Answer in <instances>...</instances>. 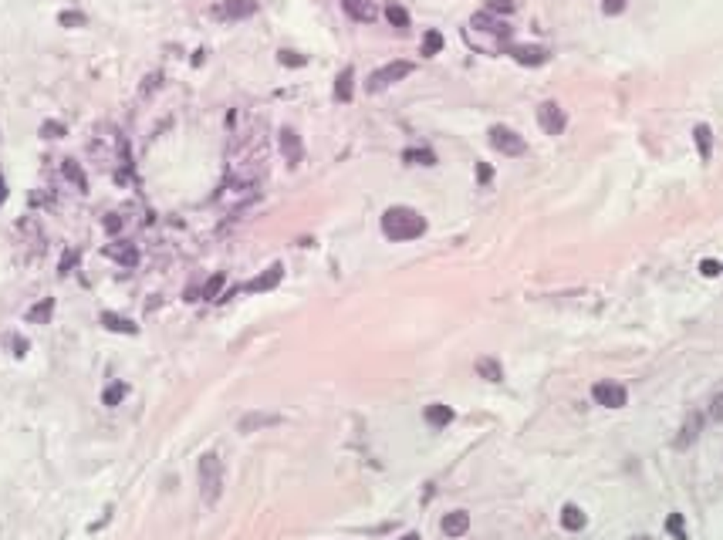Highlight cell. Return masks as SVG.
Wrapping results in <instances>:
<instances>
[{
  "instance_id": "16",
  "label": "cell",
  "mask_w": 723,
  "mask_h": 540,
  "mask_svg": "<svg viewBox=\"0 0 723 540\" xmlns=\"http://www.w3.org/2000/svg\"><path fill=\"white\" fill-rule=\"evenodd\" d=\"M426 422H430L433 429H443V426L453 422V409H449V405H440V402H433V405H426Z\"/></svg>"
},
{
  "instance_id": "43",
  "label": "cell",
  "mask_w": 723,
  "mask_h": 540,
  "mask_svg": "<svg viewBox=\"0 0 723 540\" xmlns=\"http://www.w3.org/2000/svg\"><path fill=\"white\" fill-rule=\"evenodd\" d=\"M635 540H646V537H635Z\"/></svg>"
},
{
  "instance_id": "12",
  "label": "cell",
  "mask_w": 723,
  "mask_h": 540,
  "mask_svg": "<svg viewBox=\"0 0 723 540\" xmlns=\"http://www.w3.org/2000/svg\"><path fill=\"white\" fill-rule=\"evenodd\" d=\"M105 257H112V260H119L122 267H136L139 263V250H136V244H108L105 247Z\"/></svg>"
},
{
  "instance_id": "21",
  "label": "cell",
  "mask_w": 723,
  "mask_h": 540,
  "mask_svg": "<svg viewBox=\"0 0 723 540\" xmlns=\"http://www.w3.org/2000/svg\"><path fill=\"white\" fill-rule=\"evenodd\" d=\"M385 20H389L392 28L406 31V28H409V11H406V7H399V4H389V7H385Z\"/></svg>"
},
{
  "instance_id": "8",
  "label": "cell",
  "mask_w": 723,
  "mask_h": 540,
  "mask_svg": "<svg viewBox=\"0 0 723 540\" xmlns=\"http://www.w3.org/2000/svg\"><path fill=\"white\" fill-rule=\"evenodd\" d=\"M281 155L288 159V166H298L301 159H305V145H301V136L294 132V128H281Z\"/></svg>"
},
{
  "instance_id": "30",
  "label": "cell",
  "mask_w": 723,
  "mask_h": 540,
  "mask_svg": "<svg viewBox=\"0 0 723 540\" xmlns=\"http://www.w3.org/2000/svg\"><path fill=\"white\" fill-rule=\"evenodd\" d=\"M51 308H54V301H51V297H45V301H41L37 308L28 311V318H31V321H37V324H45L47 314H51Z\"/></svg>"
},
{
  "instance_id": "40",
  "label": "cell",
  "mask_w": 723,
  "mask_h": 540,
  "mask_svg": "<svg viewBox=\"0 0 723 540\" xmlns=\"http://www.w3.org/2000/svg\"><path fill=\"white\" fill-rule=\"evenodd\" d=\"M71 267H75V250H68V253L61 257V274H68Z\"/></svg>"
},
{
  "instance_id": "38",
  "label": "cell",
  "mask_w": 723,
  "mask_h": 540,
  "mask_svg": "<svg viewBox=\"0 0 723 540\" xmlns=\"http://www.w3.org/2000/svg\"><path fill=\"white\" fill-rule=\"evenodd\" d=\"M710 412H713V419H717V422H723V395H717V399H713V409H710Z\"/></svg>"
},
{
  "instance_id": "33",
  "label": "cell",
  "mask_w": 723,
  "mask_h": 540,
  "mask_svg": "<svg viewBox=\"0 0 723 540\" xmlns=\"http://www.w3.org/2000/svg\"><path fill=\"white\" fill-rule=\"evenodd\" d=\"M41 136H45V139H61L64 125L61 122H45V125H41Z\"/></svg>"
},
{
  "instance_id": "3",
  "label": "cell",
  "mask_w": 723,
  "mask_h": 540,
  "mask_svg": "<svg viewBox=\"0 0 723 540\" xmlns=\"http://www.w3.org/2000/svg\"><path fill=\"white\" fill-rule=\"evenodd\" d=\"M413 75V61H389L382 64L379 71H372L369 81H365V88L369 92H382V88H389V85H396V81H402V78Z\"/></svg>"
},
{
  "instance_id": "20",
  "label": "cell",
  "mask_w": 723,
  "mask_h": 540,
  "mask_svg": "<svg viewBox=\"0 0 723 540\" xmlns=\"http://www.w3.org/2000/svg\"><path fill=\"white\" fill-rule=\"evenodd\" d=\"M102 324H105L108 331H119V335H136V324L129 321V318H122V314H102Z\"/></svg>"
},
{
  "instance_id": "17",
  "label": "cell",
  "mask_w": 723,
  "mask_h": 540,
  "mask_svg": "<svg viewBox=\"0 0 723 540\" xmlns=\"http://www.w3.org/2000/svg\"><path fill=\"white\" fill-rule=\"evenodd\" d=\"M585 524H588V517L582 507L568 503V507L561 510V527H565V530H585Z\"/></svg>"
},
{
  "instance_id": "18",
  "label": "cell",
  "mask_w": 723,
  "mask_h": 540,
  "mask_svg": "<svg viewBox=\"0 0 723 540\" xmlns=\"http://www.w3.org/2000/svg\"><path fill=\"white\" fill-rule=\"evenodd\" d=\"M693 142H696V149H700V159L707 162L710 155H713V132H710V125H696V128H693Z\"/></svg>"
},
{
  "instance_id": "34",
  "label": "cell",
  "mask_w": 723,
  "mask_h": 540,
  "mask_svg": "<svg viewBox=\"0 0 723 540\" xmlns=\"http://www.w3.org/2000/svg\"><path fill=\"white\" fill-rule=\"evenodd\" d=\"M601 11H605L609 17H616V14H622V11H625V0H605V4H601Z\"/></svg>"
},
{
  "instance_id": "23",
  "label": "cell",
  "mask_w": 723,
  "mask_h": 540,
  "mask_svg": "<svg viewBox=\"0 0 723 540\" xmlns=\"http://www.w3.org/2000/svg\"><path fill=\"white\" fill-rule=\"evenodd\" d=\"M402 162H413V166H436V155L430 149H406Z\"/></svg>"
},
{
  "instance_id": "41",
  "label": "cell",
  "mask_w": 723,
  "mask_h": 540,
  "mask_svg": "<svg viewBox=\"0 0 723 540\" xmlns=\"http://www.w3.org/2000/svg\"><path fill=\"white\" fill-rule=\"evenodd\" d=\"M4 200H7V183H4V176H0V206H4Z\"/></svg>"
},
{
  "instance_id": "42",
  "label": "cell",
  "mask_w": 723,
  "mask_h": 540,
  "mask_svg": "<svg viewBox=\"0 0 723 540\" xmlns=\"http://www.w3.org/2000/svg\"><path fill=\"white\" fill-rule=\"evenodd\" d=\"M399 540H419V534H406V537H399Z\"/></svg>"
},
{
  "instance_id": "25",
  "label": "cell",
  "mask_w": 723,
  "mask_h": 540,
  "mask_svg": "<svg viewBox=\"0 0 723 540\" xmlns=\"http://www.w3.org/2000/svg\"><path fill=\"white\" fill-rule=\"evenodd\" d=\"M125 395H129V385H125V382H112V385L102 392V402H105V405H119Z\"/></svg>"
},
{
  "instance_id": "2",
  "label": "cell",
  "mask_w": 723,
  "mask_h": 540,
  "mask_svg": "<svg viewBox=\"0 0 723 540\" xmlns=\"http://www.w3.org/2000/svg\"><path fill=\"white\" fill-rule=\"evenodd\" d=\"M200 493L203 503H216L220 493H223V463H220L216 452L200 456Z\"/></svg>"
},
{
  "instance_id": "22",
  "label": "cell",
  "mask_w": 723,
  "mask_h": 540,
  "mask_svg": "<svg viewBox=\"0 0 723 540\" xmlns=\"http://www.w3.org/2000/svg\"><path fill=\"white\" fill-rule=\"evenodd\" d=\"M477 375H483L487 382H500V378H504V368H500L493 358H477Z\"/></svg>"
},
{
  "instance_id": "9",
  "label": "cell",
  "mask_w": 723,
  "mask_h": 540,
  "mask_svg": "<svg viewBox=\"0 0 723 540\" xmlns=\"http://www.w3.org/2000/svg\"><path fill=\"white\" fill-rule=\"evenodd\" d=\"M281 277H284V267H281V263H271V267H267L264 274H257V277H254L250 284H247L244 291H247V294L271 291V287H277V284H281Z\"/></svg>"
},
{
  "instance_id": "27",
  "label": "cell",
  "mask_w": 723,
  "mask_h": 540,
  "mask_svg": "<svg viewBox=\"0 0 723 540\" xmlns=\"http://www.w3.org/2000/svg\"><path fill=\"white\" fill-rule=\"evenodd\" d=\"M474 28H483V31H493V34H507V24L493 20L490 14H474Z\"/></svg>"
},
{
  "instance_id": "5",
  "label": "cell",
  "mask_w": 723,
  "mask_h": 540,
  "mask_svg": "<svg viewBox=\"0 0 723 540\" xmlns=\"http://www.w3.org/2000/svg\"><path fill=\"white\" fill-rule=\"evenodd\" d=\"M592 399L599 402V405H605V409H622V405L629 402V392L618 385V382H595V385H592Z\"/></svg>"
},
{
  "instance_id": "6",
  "label": "cell",
  "mask_w": 723,
  "mask_h": 540,
  "mask_svg": "<svg viewBox=\"0 0 723 540\" xmlns=\"http://www.w3.org/2000/svg\"><path fill=\"white\" fill-rule=\"evenodd\" d=\"M254 14H257L254 0H223L220 7H213V17H220V20H244Z\"/></svg>"
},
{
  "instance_id": "24",
  "label": "cell",
  "mask_w": 723,
  "mask_h": 540,
  "mask_svg": "<svg viewBox=\"0 0 723 540\" xmlns=\"http://www.w3.org/2000/svg\"><path fill=\"white\" fill-rule=\"evenodd\" d=\"M61 172L68 176V179H71V183L78 186V189H81V193L88 189V179H85V172L78 169V162H75V159H64V162H61Z\"/></svg>"
},
{
  "instance_id": "1",
  "label": "cell",
  "mask_w": 723,
  "mask_h": 540,
  "mask_svg": "<svg viewBox=\"0 0 723 540\" xmlns=\"http://www.w3.org/2000/svg\"><path fill=\"white\" fill-rule=\"evenodd\" d=\"M382 233L396 244H406V240H416L426 233V220L409 206H389L382 213Z\"/></svg>"
},
{
  "instance_id": "35",
  "label": "cell",
  "mask_w": 723,
  "mask_h": 540,
  "mask_svg": "<svg viewBox=\"0 0 723 540\" xmlns=\"http://www.w3.org/2000/svg\"><path fill=\"white\" fill-rule=\"evenodd\" d=\"M700 270H703L707 277H717V274H720L723 267H720V263H717V260H703V263H700Z\"/></svg>"
},
{
  "instance_id": "13",
  "label": "cell",
  "mask_w": 723,
  "mask_h": 540,
  "mask_svg": "<svg viewBox=\"0 0 723 540\" xmlns=\"http://www.w3.org/2000/svg\"><path fill=\"white\" fill-rule=\"evenodd\" d=\"M700 429H703V416L700 412H693L686 422H683V429H679V439H676V449H686L696 443V436H700Z\"/></svg>"
},
{
  "instance_id": "15",
  "label": "cell",
  "mask_w": 723,
  "mask_h": 540,
  "mask_svg": "<svg viewBox=\"0 0 723 540\" xmlns=\"http://www.w3.org/2000/svg\"><path fill=\"white\" fill-rule=\"evenodd\" d=\"M281 416H271V412H247L240 419V432H257V429H267V426H277Z\"/></svg>"
},
{
  "instance_id": "4",
  "label": "cell",
  "mask_w": 723,
  "mask_h": 540,
  "mask_svg": "<svg viewBox=\"0 0 723 540\" xmlns=\"http://www.w3.org/2000/svg\"><path fill=\"white\" fill-rule=\"evenodd\" d=\"M490 145L497 149V152L504 155H524L527 152V142H524V136H517L514 128H507V125H493L490 128Z\"/></svg>"
},
{
  "instance_id": "31",
  "label": "cell",
  "mask_w": 723,
  "mask_h": 540,
  "mask_svg": "<svg viewBox=\"0 0 723 540\" xmlns=\"http://www.w3.org/2000/svg\"><path fill=\"white\" fill-rule=\"evenodd\" d=\"M61 28H85V14H78V11H61Z\"/></svg>"
},
{
  "instance_id": "36",
  "label": "cell",
  "mask_w": 723,
  "mask_h": 540,
  "mask_svg": "<svg viewBox=\"0 0 723 540\" xmlns=\"http://www.w3.org/2000/svg\"><path fill=\"white\" fill-rule=\"evenodd\" d=\"M159 81H163V75H149V78H146V85H142V95H153Z\"/></svg>"
},
{
  "instance_id": "19",
  "label": "cell",
  "mask_w": 723,
  "mask_h": 540,
  "mask_svg": "<svg viewBox=\"0 0 723 540\" xmlns=\"http://www.w3.org/2000/svg\"><path fill=\"white\" fill-rule=\"evenodd\" d=\"M352 92H355V71L345 68L339 75V81H335V98L339 102H352Z\"/></svg>"
},
{
  "instance_id": "39",
  "label": "cell",
  "mask_w": 723,
  "mask_h": 540,
  "mask_svg": "<svg viewBox=\"0 0 723 540\" xmlns=\"http://www.w3.org/2000/svg\"><path fill=\"white\" fill-rule=\"evenodd\" d=\"M490 176H493L490 166H487V162H480V166H477V179H480V183H490Z\"/></svg>"
},
{
  "instance_id": "7",
  "label": "cell",
  "mask_w": 723,
  "mask_h": 540,
  "mask_svg": "<svg viewBox=\"0 0 723 540\" xmlns=\"http://www.w3.org/2000/svg\"><path fill=\"white\" fill-rule=\"evenodd\" d=\"M538 122L548 136H561V132H565V112L554 105V102H544V105L538 108Z\"/></svg>"
},
{
  "instance_id": "14",
  "label": "cell",
  "mask_w": 723,
  "mask_h": 540,
  "mask_svg": "<svg viewBox=\"0 0 723 540\" xmlns=\"http://www.w3.org/2000/svg\"><path fill=\"white\" fill-rule=\"evenodd\" d=\"M510 58L521 64H544L548 61V51L544 47H527V44H514L510 47Z\"/></svg>"
},
{
  "instance_id": "26",
  "label": "cell",
  "mask_w": 723,
  "mask_h": 540,
  "mask_svg": "<svg viewBox=\"0 0 723 540\" xmlns=\"http://www.w3.org/2000/svg\"><path fill=\"white\" fill-rule=\"evenodd\" d=\"M443 51V34L440 31H426L423 34V54L426 58H433V54H440Z\"/></svg>"
},
{
  "instance_id": "32",
  "label": "cell",
  "mask_w": 723,
  "mask_h": 540,
  "mask_svg": "<svg viewBox=\"0 0 723 540\" xmlns=\"http://www.w3.org/2000/svg\"><path fill=\"white\" fill-rule=\"evenodd\" d=\"M277 61L288 64V68H301V64H305V58H301L298 51H281V54H277Z\"/></svg>"
},
{
  "instance_id": "28",
  "label": "cell",
  "mask_w": 723,
  "mask_h": 540,
  "mask_svg": "<svg viewBox=\"0 0 723 540\" xmlns=\"http://www.w3.org/2000/svg\"><path fill=\"white\" fill-rule=\"evenodd\" d=\"M666 530L673 540H686V524H683V513H669L666 517Z\"/></svg>"
},
{
  "instance_id": "10",
  "label": "cell",
  "mask_w": 723,
  "mask_h": 540,
  "mask_svg": "<svg viewBox=\"0 0 723 540\" xmlns=\"http://www.w3.org/2000/svg\"><path fill=\"white\" fill-rule=\"evenodd\" d=\"M341 7H345V14L352 17V20H358V24H372V20L379 17L372 0H341Z\"/></svg>"
},
{
  "instance_id": "11",
  "label": "cell",
  "mask_w": 723,
  "mask_h": 540,
  "mask_svg": "<svg viewBox=\"0 0 723 540\" xmlns=\"http://www.w3.org/2000/svg\"><path fill=\"white\" fill-rule=\"evenodd\" d=\"M440 527H443L447 537H463V534L470 530V513H466V510H453V513L443 517V524Z\"/></svg>"
},
{
  "instance_id": "29",
  "label": "cell",
  "mask_w": 723,
  "mask_h": 540,
  "mask_svg": "<svg viewBox=\"0 0 723 540\" xmlns=\"http://www.w3.org/2000/svg\"><path fill=\"white\" fill-rule=\"evenodd\" d=\"M223 284H227V277H223V274H213V277L206 280V287H203V297H206V301H216V294L223 291Z\"/></svg>"
},
{
  "instance_id": "37",
  "label": "cell",
  "mask_w": 723,
  "mask_h": 540,
  "mask_svg": "<svg viewBox=\"0 0 723 540\" xmlns=\"http://www.w3.org/2000/svg\"><path fill=\"white\" fill-rule=\"evenodd\" d=\"M105 230L108 233H119V230H122V220H119V216H105Z\"/></svg>"
}]
</instances>
